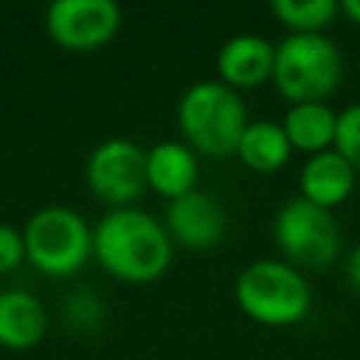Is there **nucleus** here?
<instances>
[{"label": "nucleus", "mask_w": 360, "mask_h": 360, "mask_svg": "<svg viewBox=\"0 0 360 360\" xmlns=\"http://www.w3.org/2000/svg\"><path fill=\"white\" fill-rule=\"evenodd\" d=\"M200 160L183 141H160L146 149V186L166 200H177L197 188Z\"/></svg>", "instance_id": "9b49d317"}, {"label": "nucleus", "mask_w": 360, "mask_h": 360, "mask_svg": "<svg viewBox=\"0 0 360 360\" xmlns=\"http://www.w3.org/2000/svg\"><path fill=\"white\" fill-rule=\"evenodd\" d=\"M340 76L343 59L326 34H287L276 45L273 84L290 104L326 101Z\"/></svg>", "instance_id": "20e7f679"}, {"label": "nucleus", "mask_w": 360, "mask_h": 360, "mask_svg": "<svg viewBox=\"0 0 360 360\" xmlns=\"http://www.w3.org/2000/svg\"><path fill=\"white\" fill-rule=\"evenodd\" d=\"M25 256L45 276H70L93 253V231L87 222L65 208L48 205L25 222Z\"/></svg>", "instance_id": "423d86ee"}, {"label": "nucleus", "mask_w": 360, "mask_h": 360, "mask_svg": "<svg viewBox=\"0 0 360 360\" xmlns=\"http://www.w3.org/2000/svg\"><path fill=\"white\" fill-rule=\"evenodd\" d=\"M84 174L98 200L124 208L146 188V152L135 141L110 138L90 152Z\"/></svg>", "instance_id": "0eeeda50"}, {"label": "nucleus", "mask_w": 360, "mask_h": 360, "mask_svg": "<svg viewBox=\"0 0 360 360\" xmlns=\"http://www.w3.org/2000/svg\"><path fill=\"white\" fill-rule=\"evenodd\" d=\"M270 11L290 34H323L340 6L335 0H273Z\"/></svg>", "instance_id": "dca6fc26"}, {"label": "nucleus", "mask_w": 360, "mask_h": 360, "mask_svg": "<svg viewBox=\"0 0 360 360\" xmlns=\"http://www.w3.org/2000/svg\"><path fill=\"white\" fill-rule=\"evenodd\" d=\"M354 177H357V172L352 169V163L343 155H338L335 149L315 152L304 160V166L298 172L301 197L332 211L352 197Z\"/></svg>", "instance_id": "f8f14e48"}, {"label": "nucleus", "mask_w": 360, "mask_h": 360, "mask_svg": "<svg viewBox=\"0 0 360 360\" xmlns=\"http://www.w3.org/2000/svg\"><path fill=\"white\" fill-rule=\"evenodd\" d=\"M281 127H284L292 149L315 155V152L332 149L335 129H338V112L326 101L290 104V110L281 118Z\"/></svg>", "instance_id": "4468645a"}, {"label": "nucleus", "mask_w": 360, "mask_h": 360, "mask_svg": "<svg viewBox=\"0 0 360 360\" xmlns=\"http://www.w3.org/2000/svg\"><path fill=\"white\" fill-rule=\"evenodd\" d=\"M163 225L172 242L188 250H211L228 231V214L214 194L194 188L177 200H169Z\"/></svg>", "instance_id": "1a4fd4ad"}, {"label": "nucleus", "mask_w": 360, "mask_h": 360, "mask_svg": "<svg viewBox=\"0 0 360 360\" xmlns=\"http://www.w3.org/2000/svg\"><path fill=\"white\" fill-rule=\"evenodd\" d=\"M45 307L20 290L0 292V343L8 349H31L45 338Z\"/></svg>", "instance_id": "ddd939ff"}, {"label": "nucleus", "mask_w": 360, "mask_h": 360, "mask_svg": "<svg viewBox=\"0 0 360 360\" xmlns=\"http://www.w3.org/2000/svg\"><path fill=\"white\" fill-rule=\"evenodd\" d=\"M248 124V107L239 90L222 84L219 79L194 82L177 101V127L197 155H236Z\"/></svg>", "instance_id": "f03ea898"}, {"label": "nucleus", "mask_w": 360, "mask_h": 360, "mask_svg": "<svg viewBox=\"0 0 360 360\" xmlns=\"http://www.w3.org/2000/svg\"><path fill=\"white\" fill-rule=\"evenodd\" d=\"M22 256H25V242H22V236H20L11 225L0 222V273L14 270V267L22 262Z\"/></svg>", "instance_id": "a211bd4d"}, {"label": "nucleus", "mask_w": 360, "mask_h": 360, "mask_svg": "<svg viewBox=\"0 0 360 360\" xmlns=\"http://www.w3.org/2000/svg\"><path fill=\"white\" fill-rule=\"evenodd\" d=\"M239 309L262 326H292L309 315L312 292L298 267L284 259H256L233 284Z\"/></svg>", "instance_id": "7ed1b4c3"}, {"label": "nucleus", "mask_w": 360, "mask_h": 360, "mask_svg": "<svg viewBox=\"0 0 360 360\" xmlns=\"http://www.w3.org/2000/svg\"><path fill=\"white\" fill-rule=\"evenodd\" d=\"M340 11H343L352 22L360 25V0H343V3H340Z\"/></svg>", "instance_id": "aec40b11"}, {"label": "nucleus", "mask_w": 360, "mask_h": 360, "mask_svg": "<svg viewBox=\"0 0 360 360\" xmlns=\"http://www.w3.org/2000/svg\"><path fill=\"white\" fill-rule=\"evenodd\" d=\"M290 155L292 146L278 121H250L236 146V158L253 172H278Z\"/></svg>", "instance_id": "2eb2a0df"}, {"label": "nucleus", "mask_w": 360, "mask_h": 360, "mask_svg": "<svg viewBox=\"0 0 360 360\" xmlns=\"http://www.w3.org/2000/svg\"><path fill=\"white\" fill-rule=\"evenodd\" d=\"M343 273H346V281L354 292H360V245H354L346 256V264H343Z\"/></svg>", "instance_id": "6ab92c4d"}, {"label": "nucleus", "mask_w": 360, "mask_h": 360, "mask_svg": "<svg viewBox=\"0 0 360 360\" xmlns=\"http://www.w3.org/2000/svg\"><path fill=\"white\" fill-rule=\"evenodd\" d=\"M273 59H276V45H270L264 37L236 34L225 39L222 48L217 51V73L222 84L233 90H248L273 79Z\"/></svg>", "instance_id": "9d476101"}, {"label": "nucleus", "mask_w": 360, "mask_h": 360, "mask_svg": "<svg viewBox=\"0 0 360 360\" xmlns=\"http://www.w3.org/2000/svg\"><path fill=\"white\" fill-rule=\"evenodd\" d=\"M273 239L292 267L323 270L338 259L340 228L329 208L304 197L287 200L273 219Z\"/></svg>", "instance_id": "39448f33"}, {"label": "nucleus", "mask_w": 360, "mask_h": 360, "mask_svg": "<svg viewBox=\"0 0 360 360\" xmlns=\"http://www.w3.org/2000/svg\"><path fill=\"white\" fill-rule=\"evenodd\" d=\"M332 149L343 155L354 172H360V101L338 112V129H335Z\"/></svg>", "instance_id": "f3484780"}, {"label": "nucleus", "mask_w": 360, "mask_h": 360, "mask_svg": "<svg viewBox=\"0 0 360 360\" xmlns=\"http://www.w3.org/2000/svg\"><path fill=\"white\" fill-rule=\"evenodd\" d=\"M172 236L152 214L124 205L110 208L93 231V256L101 267L129 284H146L172 264Z\"/></svg>", "instance_id": "f257e3e1"}, {"label": "nucleus", "mask_w": 360, "mask_h": 360, "mask_svg": "<svg viewBox=\"0 0 360 360\" xmlns=\"http://www.w3.org/2000/svg\"><path fill=\"white\" fill-rule=\"evenodd\" d=\"M121 25V8L112 0H56L48 6L45 28L68 51H96L107 45Z\"/></svg>", "instance_id": "6e6552de"}]
</instances>
